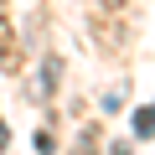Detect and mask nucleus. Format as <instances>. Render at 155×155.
<instances>
[{"label":"nucleus","instance_id":"obj_2","mask_svg":"<svg viewBox=\"0 0 155 155\" xmlns=\"http://www.w3.org/2000/svg\"><path fill=\"white\" fill-rule=\"evenodd\" d=\"M57 78H62V62H57V57L47 52V57H41V67H36V83H31L26 93H31L36 104H47V98L57 93Z\"/></svg>","mask_w":155,"mask_h":155},{"label":"nucleus","instance_id":"obj_3","mask_svg":"<svg viewBox=\"0 0 155 155\" xmlns=\"http://www.w3.org/2000/svg\"><path fill=\"white\" fill-rule=\"evenodd\" d=\"M93 47L109 52V57H119V52H124V31H119L109 16H93Z\"/></svg>","mask_w":155,"mask_h":155},{"label":"nucleus","instance_id":"obj_6","mask_svg":"<svg viewBox=\"0 0 155 155\" xmlns=\"http://www.w3.org/2000/svg\"><path fill=\"white\" fill-rule=\"evenodd\" d=\"M0 5H5V0H0Z\"/></svg>","mask_w":155,"mask_h":155},{"label":"nucleus","instance_id":"obj_1","mask_svg":"<svg viewBox=\"0 0 155 155\" xmlns=\"http://www.w3.org/2000/svg\"><path fill=\"white\" fill-rule=\"evenodd\" d=\"M0 67H5V72H21L26 67V47H21V31L11 21H0Z\"/></svg>","mask_w":155,"mask_h":155},{"label":"nucleus","instance_id":"obj_5","mask_svg":"<svg viewBox=\"0 0 155 155\" xmlns=\"http://www.w3.org/2000/svg\"><path fill=\"white\" fill-rule=\"evenodd\" d=\"M93 5H98L104 16H124V11H129V0H93Z\"/></svg>","mask_w":155,"mask_h":155},{"label":"nucleus","instance_id":"obj_4","mask_svg":"<svg viewBox=\"0 0 155 155\" xmlns=\"http://www.w3.org/2000/svg\"><path fill=\"white\" fill-rule=\"evenodd\" d=\"M134 134H155V104L134 114Z\"/></svg>","mask_w":155,"mask_h":155}]
</instances>
